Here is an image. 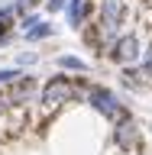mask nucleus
<instances>
[{
    "label": "nucleus",
    "mask_w": 152,
    "mask_h": 155,
    "mask_svg": "<svg viewBox=\"0 0 152 155\" xmlns=\"http://www.w3.org/2000/svg\"><path fill=\"white\" fill-rule=\"evenodd\" d=\"M68 7V26H84V16H87V0H71V3H65Z\"/></svg>",
    "instance_id": "obj_5"
},
{
    "label": "nucleus",
    "mask_w": 152,
    "mask_h": 155,
    "mask_svg": "<svg viewBox=\"0 0 152 155\" xmlns=\"http://www.w3.org/2000/svg\"><path fill=\"white\" fill-rule=\"evenodd\" d=\"M32 3H36V0H16L13 10H16V13H26V10H32Z\"/></svg>",
    "instance_id": "obj_10"
},
{
    "label": "nucleus",
    "mask_w": 152,
    "mask_h": 155,
    "mask_svg": "<svg viewBox=\"0 0 152 155\" xmlns=\"http://www.w3.org/2000/svg\"><path fill=\"white\" fill-rule=\"evenodd\" d=\"M110 58L117 65H133L139 58V39L136 36H117V42L110 45Z\"/></svg>",
    "instance_id": "obj_3"
},
{
    "label": "nucleus",
    "mask_w": 152,
    "mask_h": 155,
    "mask_svg": "<svg viewBox=\"0 0 152 155\" xmlns=\"http://www.w3.org/2000/svg\"><path fill=\"white\" fill-rule=\"evenodd\" d=\"M143 74H146V78H152V48L146 52V61H143Z\"/></svg>",
    "instance_id": "obj_11"
},
{
    "label": "nucleus",
    "mask_w": 152,
    "mask_h": 155,
    "mask_svg": "<svg viewBox=\"0 0 152 155\" xmlns=\"http://www.w3.org/2000/svg\"><path fill=\"white\" fill-rule=\"evenodd\" d=\"M58 65H62V68H71V71H87V65L81 61V58H75V55H62V58H58Z\"/></svg>",
    "instance_id": "obj_8"
},
{
    "label": "nucleus",
    "mask_w": 152,
    "mask_h": 155,
    "mask_svg": "<svg viewBox=\"0 0 152 155\" xmlns=\"http://www.w3.org/2000/svg\"><path fill=\"white\" fill-rule=\"evenodd\" d=\"M75 94H78L75 81H71V78H65V74H58V78H52V81L42 87V104H46L49 110H55V107L71 104V100H75Z\"/></svg>",
    "instance_id": "obj_2"
},
{
    "label": "nucleus",
    "mask_w": 152,
    "mask_h": 155,
    "mask_svg": "<svg viewBox=\"0 0 152 155\" xmlns=\"http://www.w3.org/2000/svg\"><path fill=\"white\" fill-rule=\"evenodd\" d=\"M10 19H13V7L0 10V42H7V36H10Z\"/></svg>",
    "instance_id": "obj_7"
},
{
    "label": "nucleus",
    "mask_w": 152,
    "mask_h": 155,
    "mask_svg": "<svg viewBox=\"0 0 152 155\" xmlns=\"http://www.w3.org/2000/svg\"><path fill=\"white\" fill-rule=\"evenodd\" d=\"M113 142L120 145L123 152L136 149V145H139V126H136L133 120H123V123H117V129H113Z\"/></svg>",
    "instance_id": "obj_4"
},
{
    "label": "nucleus",
    "mask_w": 152,
    "mask_h": 155,
    "mask_svg": "<svg viewBox=\"0 0 152 155\" xmlns=\"http://www.w3.org/2000/svg\"><path fill=\"white\" fill-rule=\"evenodd\" d=\"M65 3H68V0H46V7L52 10V13H58V10H65Z\"/></svg>",
    "instance_id": "obj_12"
},
{
    "label": "nucleus",
    "mask_w": 152,
    "mask_h": 155,
    "mask_svg": "<svg viewBox=\"0 0 152 155\" xmlns=\"http://www.w3.org/2000/svg\"><path fill=\"white\" fill-rule=\"evenodd\" d=\"M87 104L94 107V110L104 116V120H110V123H123V120H130V113H126V104H120V97H117L113 91H107V87H91Z\"/></svg>",
    "instance_id": "obj_1"
},
{
    "label": "nucleus",
    "mask_w": 152,
    "mask_h": 155,
    "mask_svg": "<svg viewBox=\"0 0 152 155\" xmlns=\"http://www.w3.org/2000/svg\"><path fill=\"white\" fill-rule=\"evenodd\" d=\"M7 104H10V97L3 94V91H0V113H3V110H7Z\"/></svg>",
    "instance_id": "obj_13"
},
{
    "label": "nucleus",
    "mask_w": 152,
    "mask_h": 155,
    "mask_svg": "<svg viewBox=\"0 0 152 155\" xmlns=\"http://www.w3.org/2000/svg\"><path fill=\"white\" fill-rule=\"evenodd\" d=\"M16 78H19L16 68H3V71H0V84H13Z\"/></svg>",
    "instance_id": "obj_9"
},
{
    "label": "nucleus",
    "mask_w": 152,
    "mask_h": 155,
    "mask_svg": "<svg viewBox=\"0 0 152 155\" xmlns=\"http://www.w3.org/2000/svg\"><path fill=\"white\" fill-rule=\"evenodd\" d=\"M46 36H52V26L49 23H36L32 29H26V42H39V39H46Z\"/></svg>",
    "instance_id": "obj_6"
}]
</instances>
